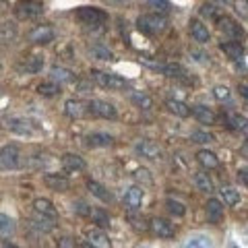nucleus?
<instances>
[{"label":"nucleus","mask_w":248,"mask_h":248,"mask_svg":"<svg viewBox=\"0 0 248 248\" xmlns=\"http://www.w3.org/2000/svg\"><path fill=\"white\" fill-rule=\"evenodd\" d=\"M137 27L143 31L145 35H157L168 27V19L164 15L151 13V15H141L137 21Z\"/></svg>","instance_id":"nucleus-1"},{"label":"nucleus","mask_w":248,"mask_h":248,"mask_svg":"<svg viewBox=\"0 0 248 248\" xmlns=\"http://www.w3.org/2000/svg\"><path fill=\"white\" fill-rule=\"evenodd\" d=\"M77 17L83 25H89V27H97L108 19V15L102 11V9H95V6H81L77 11Z\"/></svg>","instance_id":"nucleus-2"},{"label":"nucleus","mask_w":248,"mask_h":248,"mask_svg":"<svg viewBox=\"0 0 248 248\" xmlns=\"http://www.w3.org/2000/svg\"><path fill=\"white\" fill-rule=\"evenodd\" d=\"M91 79L95 81L99 87H106V89H122L126 81L122 79V77L114 75V73H104V71H91Z\"/></svg>","instance_id":"nucleus-3"},{"label":"nucleus","mask_w":248,"mask_h":248,"mask_svg":"<svg viewBox=\"0 0 248 248\" xmlns=\"http://www.w3.org/2000/svg\"><path fill=\"white\" fill-rule=\"evenodd\" d=\"M21 166V153L15 145H6L0 149V168L2 170H17Z\"/></svg>","instance_id":"nucleus-4"},{"label":"nucleus","mask_w":248,"mask_h":248,"mask_svg":"<svg viewBox=\"0 0 248 248\" xmlns=\"http://www.w3.org/2000/svg\"><path fill=\"white\" fill-rule=\"evenodd\" d=\"M87 110L91 116H97V118H106V120H114L116 118V108L102 99H91L87 102Z\"/></svg>","instance_id":"nucleus-5"},{"label":"nucleus","mask_w":248,"mask_h":248,"mask_svg":"<svg viewBox=\"0 0 248 248\" xmlns=\"http://www.w3.org/2000/svg\"><path fill=\"white\" fill-rule=\"evenodd\" d=\"M54 29L50 27V25H37V27H33L29 31V42L31 44H40V46H44V44H50V42H54Z\"/></svg>","instance_id":"nucleus-6"},{"label":"nucleus","mask_w":248,"mask_h":248,"mask_svg":"<svg viewBox=\"0 0 248 248\" xmlns=\"http://www.w3.org/2000/svg\"><path fill=\"white\" fill-rule=\"evenodd\" d=\"M64 114L68 116V118H73V120L85 118V116L89 114L87 102H83V99H68V102L64 104Z\"/></svg>","instance_id":"nucleus-7"},{"label":"nucleus","mask_w":248,"mask_h":248,"mask_svg":"<svg viewBox=\"0 0 248 248\" xmlns=\"http://www.w3.org/2000/svg\"><path fill=\"white\" fill-rule=\"evenodd\" d=\"M19 19H33L44 13V2H19L15 9Z\"/></svg>","instance_id":"nucleus-8"},{"label":"nucleus","mask_w":248,"mask_h":248,"mask_svg":"<svg viewBox=\"0 0 248 248\" xmlns=\"http://www.w3.org/2000/svg\"><path fill=\"white\" fill-rule=\"evenodd\" d=\"M149 228H151L153 234L159 236V238H172L174 236V226L168 219H164V217H155V219H151Z\"/></svg>","instance_id":"nucleus-9"},{"label":"nucleus","mask_w":248,"mask_h":248,"mask_svg":"<svg viewBox=\"0 0 248 248\" xmlns=\"http://www.w3.org/2000/svg\"><path fill=\"white\" fill-rule=\"evenodd\" d=\"M44 182H46L48 188L56 190V192H66L68 188H71V182H68V178L58 176V174H46L44 176Z\"/></svg>","instance_id":"nucleus-10"},{"label":"nucleus","mask_w":248,"mask_h":248,"mask_svg":"<svg viewBox=\"0 0 248 248\" xmlns=\"http://www.w3.org/2000/svg\"><path fill=\"white\" fill-rule=\"evenodd\" d=\"M87 244L91 248H110V238L104 230H89L87 232Z\"/></svg>","instance_id":"nucleus-11"},{"label":"nucleus","mask_w":248,"mask_h":248,"mask_svg":"<svg viewBox=\"0 0 248 248\" xmlns=\"http://www.w3.org/2000/svg\"><path fill=\"white\" fill-rule=\"evenodd\" d=\"M62 168H64L66 172H81V170L87 168V164H85V159L79 157V155L64 153L62 155Z\"/></svg>","instance_id":"nucleus-12"},{"label":"nucleus","mask_w":248,"mask_h":248,"mask_svg":"<svg viewBox=\"0 0 248 248\" xmlns=\"http://www.w3.org/2000/svg\"><path fill=\"white\" fill-rule=\"evenodd\" d=\"M33 209H35V213L40 217H46V219L56 221V209H54L52 201H48V199H35Z\"/></svg>","instance_id":"nucleus-13"},{"label":"nucleus","mask_w":248,"mask_h":248,"mask_svg":"<svg viewBox=\"0 0 248 248\" xmlns=\"http://www.w3.org/2000/svg\"><path fill=\"white\" fill-rule=\"evenodd\" d=\"M137 151L141 153L143 157H147V159H157V157H161L159 145L153 143V141H149V139H145V141L137 143Z\"/></svg>","instance_id":"nucleus-14"},{"label":"nucleus","mask_w":248,"mask_h":248,"mask_svg":"<svg viewBox=\"0 0 248 248\" xmlns=\"http://www.w3.org/2000/svg\"><path fill=\"white\" fill-rule=\"evenodd\" d=\"M188 29H190V35L195 37V42H199V44H207L209 37H211L207 25H203V23H201L199 19H192L190 25H188Z\"/></svg>","instance_id":"nucleus-15"},{"label":"nucleus","mask_w":248,"mask_h":248,"mask_svg":"<svg viewBox=\"0 0 248 248\" xmlns=\"http://www.w3.org/2000/svg\"><path fill=\"white\" fill-rule=\"evenodd\" d=\"M124 203H126V207L130 209V211H137V209L141 207V203H143V188L141 186H133V188H128L126 195H124Z\"/></svg>","instance_id":"nucleus-16"},{"label":"nucleus","mask_w":248,"mask_h":248,"mask_svg":"<svg viewBox=\"0 0 248 248\" xmlns=\"http://www.w3.org/2000/svg\"><path fill=\"white\" fill-rule=\"evenodd\" d=\"M207 219L211 223H219L221 217H223V203L217 199H209L207 201Z\"/></svg>","instance_id":"nucleus-17"},{"label":"nucleus","mask_w":248,"mask_h":248,"mask_svg":"<svg viewBox=\"0 0 248 248\" xmlns=\"http://www.w3.org/2000/svg\"><path fill=\"white\" fill-rule=\"evenodd\" d=\"M6 126H9L11 130H15V133H19V135H31L35 130L33 124H31L29 120H25V118H11V120H6Z\"/></svg>","instance_id":"nucleus-18"},{"label":"nucleus","mask_w":248,"mask_h":248,"mask_svg":"<svg viewBox=\"0 0 248 248\" xmlns=\"http://www.w3.org/2000/svg\"><path fill=\"white\" fill-rule=\"evenodd\" d=\"M217 21H219V27H221V31H223V33H228L230 37H236V40H240V37L244 35L242 27H240L236 21H232L230 17H223V19H217Z\"/></svg>","instance_id":"nucleus-19"},{"label":"nucleus","mask_w":248,"mask_h":248,"mask_svg":"<svg viewBox=\"0 0 248 248\" xmlns=\"http://www.w3.org/2000/svg\"><path fill=\"white\" fill-rule=\"evenodd\" d=\"M197 161L201 166H203L205 170H215L219 168V159H217V155L213 151H207V149H201L197 153Z\"/></svg>","instance_id":"nucleus-20"},{"label":"nucleus","mask_w":248,"mask_h":248,"mask_svg":"<svg viewBox=\"0 0 248 248\" xmlns=\"http://www.w3.org/2000/svg\"><path fill=\"white\" fill-rule=\"evenodd\" d=\"M221 52L223 54H228V56L232 60H240V58H244V46L240 44V42H223L221 46Z\"/></svg>","instance_id":"nucleus-21"},{"label":"nucleus","mask_w":248,"mask_h":248,"mask_svg":"<svg viewBox=\"0 0 248 248\" xmlns=\"http://www.w3.org/2000/svg\"><path fill=\"white\" fill-rule=\"evenodd\" d=\"M17 37V25L11 21H2L0 23V42L2 44H11Z\"/></svg>","instance_id":"nucleus-22"},{"label":"nucleus","mask_w":248,"mask_h":248,"mask_svg":"<svg viewBox=\"0 0 248 248\" xmlns=\"http://www.w3.org/2000/svg\"><path fill=\"white\" fill-rule=\"evenodd\" d=\"M19 68L21 71H25V73H40L44 68V58L37 56V54H33V56L25 58V62H21Z\"/></svg>","instance_id":"nucleus-23"},{"label":"nucleus","mask_w":248,"mask_h":248,"mask_svg":"<svg viewBox=\"0 0 248 248\" xmlns=\"http://www.w3.org/2000/svg\"><path fill=\"white\" fill-rule=\"evenodd\" d=\"M50 77H52V83H56V85L73 81V73L68 71V68H64V66H52L50 68Z\"/></svg>","instance_id":"nucleus-24"},{"label":"nucleus","mask_w":248,"mask_h":248,"mask_svg":"<svg viewBox=\"0 0 248 248\" xmlns=\"http://www.w3.org/2000/svg\"><path fill=\"white\" fill-rule=\"evenodd\" d=\"M166 108H168V110L172 112V114L180 116V118H186V116H190V108L186 106L184 102H180V99H168Z\"/></svg>","instance_id":"nucleus-25"},{"label":"nucleus","mask_w":248,"mask_h":248,"mask_svg":"<svg viewBox=\"0 0 248 248\" xmlns=\"http://www.w3.org/2000/svg\"><path fill=\"white\" fill-rule=\"evenodd\" d=\"M85 141H87V147H110L114 139L106 133H93L85 139Z\"/></svg>","instance_id":"nucleus-26"},{"label":"nucleus","mask_w":248,"mask_h":248,"mask_svg":"<svg viewBox=\"0 0 248 248\" xmlns=\"http://www.w3.org/2000/svg\"><path fill=\"white\" fill-rule=\"evenodd\" d=\"M87 188L91 190L93 197H97L99 201H104V203H110V201H112V195L106 190V186H102V184L95 182V180H89L87 182Z\"/></svg>","instance_id":"nucleus-27"},{"label":"nucleus","mask_w":248,"mask_h":248,"mask_svg":"<svg viewBox=\"0 0 248 248\" xmlns=\"http://www.w3.org/2000/svg\"><path fill=\"white\" fill-rule=\"evenodd\" d=\"M190 112L195 114V118H197L199 122H203V124H213V122H215V114L209 110L207 106H195Z\"/></svg>","instance_id":"nucleus-28"},{"label":"nucleus","mask_w":248,"mask_h":248,"mask_svg":"<svg viewBox=\"0 0 248 248\" xmlns=\"http://www.w3.org/2000/svg\"><path fill=\"white\" fill-rule=\"evenodd\" d=\"M161 73L170 77V79H180V81H186V75H188L184 71V66L180 64H164L161 66Z\"/></svg>","instance_id":"nucleus-29"},{"label":"nucleus","mask_w":248,"mask_h":248,"mask_svg":"<svg viewBox=\"0 0 248 248\" xmlns=\"http://www.w3.org/2000/svg\"><path fill=\"white\" fill-rule=\"evenodd\" d=\"M219 195L223 199V203H226L228 207H234L240 203V192L236 188H232V186H223V188L219 190Z\"/></svg>","instance_id":"nucleus-30"},{"label":"nucleus","mask_w":248,"mask_h":248,"mask_svg":"<svg viewBox=\"0 0 248 248\" xmlns=\"http://www.w3.org/2000/svg\"><path fill=\"white\" fill-rule=\"evenodd\" d=\"M15 230H17V226H15L13 217L0 213V236H2V238H9V236L15 234Z\"/></svg>","instance_id":"nucleus-31"},{"label":"nucleus","mask_w":248,"mask_h":248,"mask_svg":"<svg viewBox=\"0 0 248 248\" xmlns=\"http://www.w3.org/2000/svg\"><path fill=\"white\" fill-rule=\"evenodd\" d=\"M130 99H133V104H135V106H139L141 110H151V108H153V99H151L149 95H147V93L135 91V93H133V97H130Z\"/></svg>","instance_id":"nucleus-32"},{"label":"nucleus","mask_w":248,"mask_h":248,"mask_svg":"<svg viewBox=\"0 0 248 248\" xmlns=\"http://www.w3.org/2000/svg\"><path fill=\"white\" fill-rule=\"evenodd\" d=\"M37 93H40V95H46V97L58 95V93H60V85H56V83H52V81H46V83H40V85H37Z\"/></svg>","instance_id":"nucleus-33"},{"label":"nucleus","mask_w":248,"mask_h":248,"mask_svg":"<svg viewBox=\"0 0 248 248\" xmlns=\"http://www.w3.org/2000/svg\"><path fill=\"white\" fill-rule=\"evenodd\" d=\"M226 120L234 130H246V118L244 116H240L236 112H230V114H226Z\"/></svg>","instance_id":"nucleus-34"},{"label":"nucleus","mask_w":248,"mask_h":248,"mask_svg":"<svg viewBox=\"0 0 248 248\" xmlns=\"http://www.w3.org/2000/svg\"><path fill=\"white\" fill-rule=\"evenodd\" d=\"M195 182H197V186H199V190H203V192H213V182H211V178L207 176V172H199L197 176H195Z\"/></svg>","instance_id":"nucleus-35"},{"label":"nucleus","mask_w":248,"mask_h":248,"mask_svg":"<svg viewBox=\"0 0 248 248\" xmlns=\"http://www.w3.org/2000/svg\"><path fill=\"white\" fill-rule=\"evenodd\" d=\"M91 219H93V223H97L102 230L110 226V217H108V213L104 211V209H91Z\"/></svg>","instance_id":"nucleus-36"},{"label":"nucleus","mask_w":248,"mask_h":248,"mask_svg":"<svg viewBox=\"0 0 248 248\" xmlns=\"http://www.w3.org/2000/svg\"><path fill=\"white\" fill-rule=\"evenodd\" d=\"M31 223H33V226H35L37 230H44V232H50V230L54 228V221H52V219H46V217H40L37 213H35L33 219H31Z\"/></svg>","instance_id":"nucleus-37"},{"label":"nucleus","mask_w":248,"mask_h":248,"mask_svg":"<svg viewBox=\"0 0 248 248\" xmlns=\"http://www.w3.org/2000/svg\"><path fill=\"white\" fill-rule=\"evenodd\" d=\"M91 54H93L95 58H99V60H114V54L108 50V48H104V46H93Z\"/></svg>","instance_id":"nucleus-38"},{"label":"nucleus","mask_w":248,"mask_h":248,"mask_svg":"<svg viewBox=\"0 0 248 248\" xmlns=\"http://www.w3.org/2000/svg\"><path fill=\"white\" fill-rule=\"evenodd\" d=\"M190 141L192 143H213V135H209V133H205V130H195V133L190 135Z\"/></svg>","instance_id":"nucleus-39"},{"label":"nucleus","mask_w":248,"mask_h":248,"mask_svg":"<svg viewBox=\"0 0 248 248\" xmlns=\"http://www.w3.org/2000/svg\"><path fill=\"white\" fill-rule=\"evenodd\" d=\"M166 205H168V211H170V213H174V215H178V217H182V215L186 213L184 205H182V203H178V201L168 199V201H166Z\"/></svg>","instance_id":"nucleus-40"},{"label":"nucleus","mask_w":248,"mask_h":248,"mask_svg":"<svg viewBox=\"0 0 248 248\" xmlns=\"http://www.w3.org/2000/svg\"><path fill=\"white\" fill-rule=\"evenodd\" d=\"M149 6H153V9L157 11V15H164V17H166V13H170V9H172V4L166 2V0H151Z\"/></svg>","instance_id":"nucleus-41"},{"label":"nucleus","mask_w":248,"mask_h":248,"mask_svg":"<svg viewBox=\"0 0 248 248\" xmlns=\"http://www.w3.org/2000/svg\"><path fill=\"white\" fill-rule=\"evenodd\" d=\"M213 95H215V99H219V102H228L230 99V89L226 87V85H217V87L213 89Z\"/></svg>","instance_id":"nucleus-42"},{"label":"nucleus","mask_w":248,"mask_h":248,"mask_svg":"<svg viewBox=\"0 0 248 248\" xmlns=\"http://www.w3.org/2000/svg\"><path fill=\"white\" fill-rule=\"evenodd\" d=\"M130 223H133V228L137 232H147L149 230V223H147L145 217H135V215H130Z\"/></svg>","instance_id":"nucleus-43"},{"label":"nucleus","mask_w":248,"mask_h":248,"mask_svg":"<svg viewBox=\"0 0 248 248\" xmlns=\"http://www.w3.org/2000/svg\"><path fill=\"white\" fill-rule=\"evenodd\" d=\"M201 15H203V17H207V19H217V6L215 4H203L201 6Z\"/></svg>","instance_id":"nucleus-44"},{"label":"nucleus","mask_w":248,"mask_h":248,"mask_svg":"<svg viewBox=\"0 0 248 248\" xmlns=\"http://www.w3.org/2000/svg\"><path fill=\"white\" fill-rule=\"evenodd\" d=\"M58 248H77V244L73 238H62L58 240Z\"/></svg>","instance_id":"nucleus-45"},{"label":"nucleus","mask_w":248,"mask_h":248,"mask_svg":"<svg viewBox=\"0 0 248 248\" xmlns=\"http://www.w3.org/2000/svg\"><path fill=\"white\" fill-rule=\"evenodd\" d=\"M137 178L139 180H145V184H151V176H149V172H147V170H137Z\"/></svg>","instance_id":"nucleus-46"},{"label":"nucleus","mask_w":248,"mask_h":248,"mask_svg":"<svg viewBox=\"0 0 248 248\" xmlns=\"http://www.w3.org/2000/svg\"><path fill=\"white\" fill-rule=\"evenodd\" d=\"M77 211H79L81 215H91V209L87 207L83 203V201H79V203H77Z\"/></svg>","instance_id":"nucleus-47"},{"label":"nucleus","mask_w":248,"mask_h":248,"mask_svg":"<svg viewBox=\"0 0 248 248\" xmlns=\"http://www.w3.org/2000/svg\"><path fill=\"white\" fill-rule=\"evenodd\" d=\"M188 248H207V242H205V240H195V242H190L188 244Z\"/></svg>","instance_id":"nucleus-48"},{"label":"nucleus","mask_w":248,"mask_h":248,"mask_svg":"<svg viewBox=\"0 0 248 248\" xmlns=\"http://www.w3.org/2000/svg\"><path fill=\"white\" fill-rule=\"evenodd\" d=\"M238 180H242L244 186L248 184V180H246V170H240V172H238Z\"/></svg>","instance_id":"nucleus-49"},{"label":"nucleus","mask_w":248,"mask_h":248,"mask_svg":"<svg viewBox=\"0 0 248 248\" xmlns=\"http://www.w3.org/2000/svg\"><path fill=\"white\" fill-rule=\"evenodd\" d=\"M240 93H242V97H248V91H246V85L244 83L240 85Z\"/></svg>","instance_id":"nucleus-50"},{"label":"nucleus","mask_w":248,"mask_h":248,"mask_svg":"<svg viewBox=\"0 0 248 248\" xmlns=\"http://www.w3.org/2000/svg\"><path fill=\"white\" fill-rule=\"evenodd\" d=\"M6 248H17V246H15V244H6Z\"/></svg>","instance_id":"nucleus-51"},{"label":"nucleus","mask_w":248,"mask_h":248,"mask_svg":"<svg viewBox=\"0 0 248 248\" xmlns=\"http://www.w3.org/2000/svg\"><path fill=\"white\" fill-rule=\"evenodd\" d=\"M79 248H91V246H89V244H83V246H79Z\"/></svg>","instance_id":"nucleus-52"}]
</instances>
